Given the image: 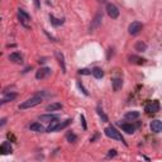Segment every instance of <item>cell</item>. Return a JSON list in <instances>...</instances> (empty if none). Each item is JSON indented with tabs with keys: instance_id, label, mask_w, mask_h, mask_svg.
<instances>
[{
	"instance_id": "cell-1",
	"label": "cell",
	"mask_w": 162,
	"mask_h": 162,
	"mask_svg": "<svg viewBox=\"0 0 162 162\" xmlns=\"http://www.w3.org/2000/svg\"><path fill=\"white\" fill-rule=\"evenodd\" d=\"M40 103H42V98H39V96L36 95V96L28 99L27 101L22 103V104L19 105V109H22V110H24V109H29V108H33V106H36V105H38V104H40Z\"/></svg>"
},
{
	"instance_id": "cell-2",
	"label": "cell",
	"mask_w": 162,
	"mask_h": 162,
	"mask_svg": "<svg viewBox=\"0 0 162 162\" xmlns=\"http://www.w3.org/2000/svg\"><path fill=\"white\" fill-rule=\"evenodd\" d=\"M105 134H106V137H109V138H112V139H117V141H122V142H124V139H123V137H122V134L114 128V127H108V128H105ZM126 143V142H124Z\"/></svg>"
},
{
	"instance_id": "cell-3",
	"label": "cell",
	"mask_w": 162,
	"mask_h": 162,
	"mask_svg": "<svg viewBox=\"0 0 162 162\" xmlns=\"http://www.w3.org/2000/svg\"><path fill=\"white\" fill-rule=\"evenodd\" d=\"M18 17H19V20L20 23L27 27V28H29V20H31V17L28 15V13H25L23 9H19L18 10Z\"/></svg>"
},
{
	"instance_id": "cell-4",
	"label": "cell",
	"mask_w": 162,
	"mask_h": 162,
	"mask_svg": "<svg viewBox=\"0 0 162 162\" xmlns=\"http://www.w3.org/2000/svg\"><path fill=\"white\" fill-rule=\"evenodd\" d=\"M160 110V103L157 100H153V101H150L147 105H146V112L148 114H155Z\"/></svg>"
},
{
	"instance_id": "cell-5",
	"label": "cell",
	"mask_w": 162,
	"mask_h": 162,
	"mask_svg": "<svg viewBox=\"0 0 162 162\" xmlns=\"http://www.w3.org/2000/svg\"><path fill=\"white\" fill-rule=\"evenodd\" d=\"M142 28H143V25H142L141 22H133V23L129 25L128 31H129V34H132V36H137V34L142 31Z\"/></svg>"
},
{
	"instance_id": "cell-6",
	"label": "cell",
	"mask_w": 162,
	"mask_h": 162,
	"mask_svg": "<svg viewBox=\"0 0 162 162\" xmlns=\"http://www.w3.org/2000/svg\"><path fill=\"white\" fill-rule=\"evenodd\" d=\"M106 13L112 19H117L119 17V10L114 4H108L106 5Z\"/></svg>"
},
{
	"instance_id": "cell-7",
	"label": "cell",
	"mask_w": 162,
	"mask_h": 162,
	"mask_svg": "<svg viewBox=\"0 0 162 162\" xmlns=\"http://www.w3.org/2000/svg\"><path fill=\"white\" fill-rule=\"evenodd\" d=\"M151 129H152V132H155V133L162 132V122L158 120V119L152 120V122H151Z\"/></svg>"
},
{
	"instance_id": "cell-8",
	"label": "cell",
	"mask_w": 162,
	"mask_h": 162,
	"mask_svg": "<svg viewBox=\"0 0 162 162\" xmlns=\"http://www.w3.org/2000/svg\"><path fill=\"white\" fill-rule=\"evenodd\" d=\"M11 146L9 142H3V144L0 146V152H2V155H9L11 153Z\"/></svg>"
},
{
	"instance_id": "cell-9",
	"label": "cell",
	"mask_w": 162,
	"mask_h": 162,
	"mask_svg": "<svg viewBox=\"0 0 162 162\" xmlns=\"http://www.w3.org/2000/svg\"><path fill=\"white\" fill-rule=\"evenodd\" d=\"M9 60L11 62H14V63H22L23 62V57H22L20 53H18V52H13L11 55L9 56Z\"/></svg>"
},
{
	"instance_id": "cell-10",
	"label": "cell",
	"mask_w": 162,
	"mask_h": 162,
	"mask_svg": "<svg viewBox=\"0 0 162 162\" xmlns=\"http://www.w3.org/2000/svg\"><path fill=\"white\" fill-rule=\"evenodd\" d=\"M51 74V70L48 69V67H45V69H40V70H38L37 71V74H36V79H45L47 75H49Z\"/></svg>"
},
{
	"instance_id": "cell-11",
	"label": "cell",
	"mask_w": 162,
	"mask_h": 162,
	"mask_svg": "<svg viewBox=\"0 0 162 162\" xmlns=\"http://www.w3.org/2000/svg\"><path fill=\"white\" fill-rule=\"evenodd\" d=\"M60 124H61V122H58V118L53 119L51 122V124L47 127V132H55V130H57L58 127H60Z\"/></svg>"
},
{
	"instance_id": "cell-12",
	"label": "cell",
	"mask_w": 162,
	"mask_h": 162,
	"mask_svg": "<svg viewBox=\"0 0 162 162\" xmlns=\"http://www.w3.org/2000/svg\"><path fill=\"white\" fill-rule=\"evenodd\" d=\"M136 126H133V124H129V123H124V124H122V129H123L126 133L128 134H132L134 133V130H136Z\"/></svg>"
},
{
	"instance_id": "cell-13",
	"label": "cell",
	"mask_w": 162,
	"mask_h": 162,
	"mask_svg": "<svg viewBox=\"0 0 162 162\" xmlns=\"http://www.w3.org/2000/svg\"><path fill=\"white\" fill-rule=\"evenodd\" d=\"M60 109H62V104L61 103H53V104L47 105V108H46L47 112H55V110H60Z\"/></svg>"
},
{
	"instance_id": "cell-14",
	"label": "cell",
	"mask_w": 162,
	"mask_h": 162,
	"mask_svg": "<svg viewBox=\"0 0 162 162\" xmlns=\"http://www.w3.org/2000/svg\"><path fill=\"white\" fill-rule=\"evenodd\" d=\"M91 74L94 75V77H96V79H101L104 76V71L100 69V67H94V69L91 70Z\"/></svg>"
},
{
	"instance_id": "cell-15",
	"label": "cell",
	"mask_w": 162,
	"mask_h": 162,
	"mask_svg": "<svg viewBox=\"0 0 162 162\" xmlns=\"http://www.w3.org/2000/svg\"><path fill=\"white\" fill-rule=\"evenodd\" d=\"M122 85H123V80H122V79L115 77L113 80V89H114V91H118L119 89H122Z\"/></svg>"
},
{
	"instance_id": "cell-16",
	"label": "cell",
	"mask_w": 162,
	"mask_h": 162,
	"mask_svg": "<svg viewBox=\"0 0 162 162\" xmlns=\"http://www.w3.org/2000/svg\"><path fill=\"white\" fill-rule=\"evenodd\" d=\"M128 60H129L130 63H136V65H143L144 61H146V60H143L141 57H137V56H129Z\"/></svg>"
},
{
	"instance_id": "cell-17",
	"label": "cell",
	"mask_w": 162,
	"mask_h": 162,
	"mask_svg": "<svg viewBox=\"0 0 162 162\" xmlns=\"http://www.w3.org/2000/svg\"><path fill=\"white\" fill-rule=\"evenodd\" d=\"M137 118H139V112H137V110L128 112L126 114V119H128V120H134V119H137Z\"/></svg>"
},
{
	"instance_id": "cell-18",
	"label": "cell",
	"mask_w": 162,
	"mask_h": 162,
	"mask_svg": "<svg viewBox=\"0 0 162 162\" xmlns=\"http://www.w3.org/2000/svg\"><path fill=\"white\" fill-rule=\"evenodd\" d=\"M56 57H57V60H58V63H60L61 67H62V71L66 72V66H65V61H63V55H62L61 52H56Z\"/></svg>"
},
{
	"instance_id": "cell-19",
	"label": "cell",
	"mask_w": 162,
	"mask_h": 162,
	"mask_svg": "<svg viewBox=\"0 0 162 162\" xmlns=\"http://www.w3.org/2000/svg\"><path fill=\"white\" fill-rule=\"evenodd\" d=\"M17 98V94L15 92H13V94H8V95H5L3 99H2V104H5L8 101H13Z\"/></svg>"
},
{
	"instance_id": "cell-20",
	"label": "cell",
	"mask_w": 162,
	"mask_h": 162,
	"mask_svg": "<svg viewBox=\"0 0 162 162\" xmlns=\"http://www.w3.org/2000/svg\"><path fill=\"white\" fill-rule=\"evenodd\" d=\"M134 48H136V51H138V52H144V51L147 49V45L141 40V42H137V43H136Z\"/></svg>"
},
{
	"instance_id": "cell-21",
	"label": "cell",
	"mask_w": 162,
	"mask_h": 162,
	"mask_svg": "<svg viewBox=\"0 0 162 162\" xmlns=\"http://www.w3.org/2000/svg\"><path fill=\"white\" fill-rule=\"evenodd\" d=\"M29 128H31V130H34V132H43L45 130L43 126L39 124V123H33V124L29 126Z\"/></svg>"
},
{
	"instance_id": "cell-22",
	"label": "cell",
	"mask_w": 162,
	"mask_h": 162,
	"mask_svg": "<svg viewBox=\"0 0 162 162\" xmlns=\"http://www.w3.org/2000/svg\"><path fill=\"white\" fill-rule=\"evenodd\" d=\"M58 118L57 115H53V114H46V115H40L39 119L40 120H43V122H52L53 119H56Z\"/></svg>"
},
{
	"instance_id": "cell-23",
	"label": "cell",
	"mask_w": 162,
	"mask_h": 162,
	"mask_svg": "<svg viewBox=\"0 0 162 162\" xmlns=\"http://www.w3.org/2000/svg\"><path fill=\"white\" fill-rule=\"evenodd\" d=\"M49 19H51V23H52L53 25H55V27H58V25H61V24L63 23L62 19H58V18L53 17V15H49Z\"/></svg>"
},
{
	"instance_id": "cell-24",
	"label": "cell",
	"mask_w": 162,
	"mask_h": 162,
	"mask_svg": "<svg viewBox=\"0 0 162 162\" xmlns=\"http://www.w3.org/2000/svg\"><path fill=\"white\" fill-rule=\"evenodd\" d=\"M101 14H98L96 17H95V19H94V23H92V25H91V29L92 28H95V27H98L99 24H100V22H101Z\"/></svg>"
},
{
	"instance_id": "cell-25",
	"label": "cell",
	"mask_w": 162,
	"mask_h": 162,
	"mask_svg": "<svg viewBox=\"0 0 162 162\" xmlns=\"http://www.w3.org/2000/svg\"><path fill=\"white\" fill-rule=\"evenodd\" d=\"M98 114H99V115L103 118V122H108V117L104 114V112L100 109V108H98Z\"/></svg>"
},
{
	"instance_id": "cell-26",
	"label": "cell",
	"mask_w": 162,
	"mask_h": 162,
	"mask_svg": "<svg viewBox=\"0 0 162 162\" xmlns=\"http://www.w3.org/2000/svg\"><path fill=\"white\" fill-rule=\"evenodd\" d=\"M67 139H69L70 142H75L77 138H76V136L74 133H69V134H67Z\"/></svg>"
},
{
	"instance_id": "cell-27",
	"label": "cell",
	"mask_w": 162,
	"mask_h": 162,
	"mask_svg": "<svg viewBox=\"0 0 162 162\" xmlns=\"http://www.w3.org/2000/svg\"><path fill=\"white\" fill-rule=\"evenodd\" d=\"M79 74H80V75H90L91 71L87 70V69H83V70H79Z\"/></svg>"
},
{
	"instance_id": "cell-28",
	"label": "cell",
	"mask_w": 162,
	"mask_h": 162,
	"mask_svg": "<svg viewBox=\"0 0 162 162\" xmlns=\"http://www.w3.org/2000/svg\"><path fill=\"white\" fill-rule=\"evenodd\" d=\"M77 86H79V87L81 89V90H83V92L85 94V95H89V92H87V91H86V89H85V87L83 86V84H80V83H77Z\"/></svg>"
},
{
	"instance_id": "cell-29",
	"label": "cell",
	"mask_w": 162,
	"mask_h": 162,
	"mask_svg": "<svg viewBox=\"0 0 162 162\" xmlns=\"http://www.w3.org/2000/svg\"><path fill=\"white\" fill-rule=\"evenodd\" d=\"M115 155H117V151L115 150H110L109 153H108V157H114Z\"/></svg>"
},
{
	"instance_id": "cell-30",
	"label": "cell",
	"mask_w": 162,
	"mask_h": 162,
	"mask_svg": "<svg viewBox=\"0 0 162 162\" xmlns=\"http://www.w3.org/2000/svg\"><path fill=\"white\" fill-rule=\"evenodd\" d=\"M80 118H81V122H83V127H84V129H86L87 127H86V122H85V117H84V115H81Z\"/></svg>"
},
{
	"instance_id": "cell-31",
	"label": "cell",
	"mask_w": 162,
	"mask_h": 162,
	"mask_svg": "<svg viewBox=\"0 0 162 162\" xmlns=\"http://www.w3.org/2000/svg\"><path fill=\"white\" fill-rule=\"evenodd\" d=\"M33 2H34L36 8H37V9H39V8H40V2H39V0H33Z\"/></svg>"
},
{
	"instance_id": "cell-32",
	"label": "cell",
	"mask_w": 162,
	"mask_h": 162,
	"mask_svg": "<svg viewBox=\"0 0 162 162\" xmlns=\"http://www.w3.org/2000/svg\"><path fill=\"white\" fill-rule=\"evenodd\" d=\"M99 3H106V0H98Z\"/></svg>"
}]
</instances>
